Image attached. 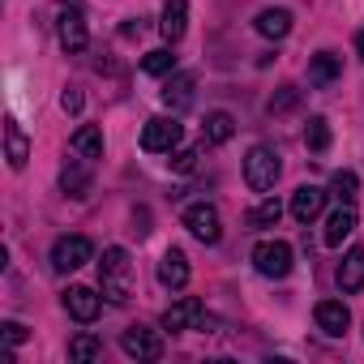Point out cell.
Returning <instances> with one entry per match:
<instances>
[{"label":"cell","mask_w":364,"mask_h":364,"mask_svg":"<svg viewBox=\"0 0 364 364\" xmlns=\"http://www.w3.org/2000/svg\"><path fill=\"white\" fill-rule=\"evenodd\" d=\"M99 287L107 296V304H129L133 296V262L120 245L103 249V262H99Z\"/></svg>","instance_id":"obj_1"},{"label":"cell","mask_w":364,"mask_h":364,"mask_svg":"<svg viewBox=\"0 0 364 364\" xmlns=\"http://www.w3.org/2000/svg\"><path fill=\"white\" fill-rule=\"evenodd\" d=\"M283 163H279V150L274 146H253L249 159H245V180H249V189L253 193H270L274 189V180H279Z\"/></svg>","instance_id":"obj_2"},{"label":"cell","mask_w":364,"mask_h":364,"mask_svg":"<svg viewBox=\"0 0 364 364\" xmlns=\"http://www.w3.org/2000/svg\"><path fill=\"white\" fill-rule=\"evenodd\" d=\"M180 137H185V124H180L176 116H154V120H146V129H141V150H150V154H171V150L180 146Z\"/></svg>","instance_id":"obj_3"},{"label":"cell","mask_w":364,"mask_h":364,"mask_svg":"<svg viewBox=\"0 0 364 364\" xmlns=\"http://www.w3.org/2000/svg\"><path fill=\"white\" fill-rule=\"evenodd\" d=\"M90 257H95V245H90L86 236H60V240L52 245V266H56L60 274H69V270H82Z\"/></svg>","instance_id":"obj_4"},{"label":"cell","mask_w":364,"mask_h":364,"mask_svg":"<svg viewBox=\"0 0 364 364\" xmlns=\"http://www.w3.org/2000/svg\"><path fill=\"white\" fill-rule=\"evenodd\" d=\"M253 266H257V274H266V279H283V274L291 270V245H287V240H262V245L253 249Z\"/></svg>","instance_id":"obj_5"},{"label":"cell","mask_w":364,"mask_h":364,"mask_svg":"<svg viewBox=\"0 0 364 364\" xmlns=\"http://www.w3.org/2000/svg\"><path fill=\"white\" fill-rule=\"evenodd\" d=\"M185 228H189L202 245H219V236H223V219H219V210H215L210 202L189 206V210H185Z\"/></svg>","instance_id":"obj_6"},{"label":"cell","mask_w":364,"mask_h":364,"mask_svg":"<svg viewBox=\"0 0 364 364\" xmlns=\"http://www.w3.org/2000/svg\"><path fill=\"white\" fill-rule=\"evenodd\" d=\"M202 317H206L202 300L198 296H185V300H176V304L163 309V330H198Z\"/></svg>","instance_id":"obj_7"},{"label":"cell","mask_w":364,"mask_h":364,"mask_svg":"<svg viewBox=\"0 0 364 364\" xmlns=\"http://www.w3.org/2000/svg\"><path fill=\"white\" fill-rule=\"evenodd\" d=\"M56 35H60V48L65 52H86L90 35H86V18L77 9H60L56 14Z\"/></svg>","instance_id":"obj_8"},{"label":"cell","mask_w":364,"mask_h":364,"mask_svg":"<svg viewBox=\"0 0 364 364\" xmlns=\"http://www.w3.org/2000/svg\"><path fill=\"white\" fill-rule=\"evenodd\" d=\"M120 347H124L133 360H159V355H163V338H159L154 330H146V326H129V330L120 334Z\"/></svg>","instance_id":"obj_9"},{"label":"cell","mask_w":364,"mask_h":364,"mask_svg":"<svg viewBox=\"0 0 364 364\" xmlns=\"http://www.w3.org/2000/svg\"><path fill=\"white\" fill-rule=\"evenodd\" d=\"M99 309H103V300H99L90 287H69V291H65V313H69L73 321L90 326V321L99 317Z\"/></svg>","instance_id":"obj_10"},{"label":"cell","mask_w":364,"mask_h":364,"mask_svg":"<svg viewBox=\"0 0 364 364\" xmlns=\"http://www.w3.org/2000/svg\"><path fill=\"white\" fill-rule=\"evenodd\" d=\"M321 206H326V193H321L317 185H300V189L291 193V219L304 223V228L321 215Z\"/></svg>","instance_id":"obj_11"},{"label":"cell","mask_w":364,"mask_h":364,"mask_svg":"<svg viewBox=\"0 0 364 364\" xmlns=\"http://www.w3.org/2000/svg\"><path fill=\"white\" fill-rule=\"evenodd\" d=\"M159 283L171 287V291H180V287L189 283V257L180 253V249H167V253H163V262H159Z\"/></svg>","instance_id":"obj_12"},{"label":"cell","mask_w":364,"mask_h":364,"mask_svg":"<svg viewBox=\"0 0 364 364\" xmlns=\"http://www.w3.org/2000/svg\"><path fill=\"white\" fill-rule=\"evenodd\" d=\"M163 103L171 107V112H185L189 103H193V77L189 73H167V82H163Z\"/></svg>","instance_id":"obj_13"},{"label":"cell","mask_w":364,"mask_h":364,"mask_svg":"<svg viewBox=\"0 0 364 364\" xmlns=\"http://www.w3.org/2000/svg\"><path fill=\"white\" fill-rule=\"evenodd\" d=\"M338 73H343V60L334 56V52H317L313 60H309V86H334L338 82Z\"/></svg>","instance_id":"obj_14"},{"label":"cell","mask_w":364,"mask_h":364,"mask_svg":"<svg viewBox=\"0 0 364 364\" xmlns=\"http://www.w3.org/2000/svg\"><path fill=\"white\" fill-rule=\"evenodd\" d=\"M313 317H317V326H321L326 334H334V338H338V334L347 330V321H351V313H347L343 300H321V304L313 309Z\"/></svg>","instance_id":"obj_15"},{"label":"cell","mask_w":364,"mask_h":364,"mask_svg":"<svg viewBox=\"0 0 364 364\" xmlns=\"http://www.w3.org/2000/svg\"><path fill=\"white\" fill-rule=\"evenodd\" d=\"M185 26H189V5H185V0H167V5H163V22H159L163 39L176 43L180 35H185Z\"/></svg>","instance_id":"obj_16"},{"label":"cell","mask_w":364,"mask_h":364,"mask_svg":"<svg viewBox=\"0 0 364 364\" xmlns=\"http://www.w3.org/2000/svg\"><path fill=\"white\" fill-rule=\"evenodd\" d=\"M351 232H355V210H351V206H338V210L326 219V236H321V240H326L330 249H338Z\"/></svg>","instance_id":"obj_17"},{"label":"cell","mask_w":364,"mask_h":364,"mask_svg":"<svg viewBox=\"0 0 364 364\" xmlns=\"http://www.w3.org/2000/svg\"><path fill=\"white\" fill-rule=\"evenodd\" d=\"M232 133H236L232 112H210L206 124H202V141H206V146H223V141H232Z\"/></svg>","instance_id":"obj_18"},{"label":"cell","mask_w":364,"mask_h":364,"mask_svg":"<svg viewBox=\"0 0 364 364\" xmlns=\"http://www.w3.org/2000/svg\"><path fill=\"white\" fill-rule=\"evenodd\" d=\"M5 154H9V167H26V159H31V137L22 133L18 120L5 124Z\"/></svg>","instance_id":"obj_19"},{"label":"cell","mask_w":364,"mask_h":364,"mask_svg":"<svg viewBox=\"0 0 364 364\" xmlns=\"http://www.w3.org/2000/svg\"><path fill=\"white\" fill-rule=\"evenodd\" d=\"M338 287L343 291H360L364 287V249H351L338 266Z\"/></svg>","instance_id":"obj_20"},{"label":"cell","mask_w":364,"mask_h":364,"mask_svg":"<svg viewBox=\"0 0 364 364\" xmlns=\"http://www.w3.org/2000/svg\"><path fill=\"white\" fill-rule=\"evenodd\" d=\"M69 146H73V154H82V159H103V133H99L95 124H82V129L69 137Z\"/></svg>","instance_id":"obj_21"},{"label":"cell","mask_w":364,"mask_h":364,"mask_svg":"<svg viewBox=\"0 0 364 364\" xmlns=\"http://www.w3.org/2000/svg\"><path fill=\"white\" fill-rule=\"evenodd\" d=\"M253 26H257L266 39H283V35L291 31V14H287V9H262Z\"/></svg>","instance_id":"obj_22"},{"label":"cell","mask_w":364,"mask_h":364,"mask_svg":"<svg viewBox=\"0 0 364 364\" xmlns=\"http://www.w3.org/2000/svg\"><path fill=\"white\" fill-rule=\"evenodd\" d=\"M60 189H65L69 198H86V193H90V171H86L82 163H65V171H60Z\"/></svg>","instance_id":"obj_23"},{"label":"cell","mask_w":364,"mask_h":364,"mask_svg":"<svg viewBox=\"0 0 364 364\" xmlns=\"http://www.w3.org/2000/svg\"><path fill=\"white\" fill-rule=\"evenodd\" d=\"M330 193L338 198V206H351V202L360 198V180H355V171H334V180H330Z\"/></svg>","instance_id":"obj_24"},{"label":"cell","mask_w":364,"mask_h":364,"mask_svg":"<svg viewBox=\"0 0 364 364\" xmlns=\"http://www.w3.org/2000/svg\"><path fill=\"white\" fill-rule=\"evenodd\" d=\"M304 146H309L313 154H326V150H330V120H326V116H313V120H309Z\"/></svg>","instance_id":"obj_25"},{"label":"cell","mask_w":364,"mask_h":364,"mask_svg":"<svg viewBox=\"0 0 364 364\" xmlns=\"http://www.w3.org/2000/svg\"><path fill=\"white\" fill-rule=\"evenodd\" d=\"M141 69H146L150 77H167V73L176 69V56H171L167 48H154V52H146V56H141Z\"/></svg>","instance_id":"obj_26"},{"label":"cell","mask_w":364,"mask_h":364,"mask_svg":"<svg viewBox=\"0 0 364 364\" xmlns=\"http://www.w3.org/2000/svg\"><path fill=\"white\" fill-rule=\"evenodd\" d=\"M279 219H283V202H279V198H266L262 206L249 210V223H253V228H274Z\"/></svg>","instance_id":"obj_27"},{"label":"cell","mask_w":364,"mask_h":364,"mask_svg":"<svg viewBox=\"0 0 364 364\" xmlns=\"http://www.w3.org/2000/svg\"><path fill=\"white\" fill-rule=\"evenodd\" d=\"M99 355H103V343H99L95 334H77V338L69 343V360H82V364H86V360H99Z\"/></svg>","instance_id":"obj_28"},{"label":"cell","mask_w":364,"mask_h":364,"mask_svg":"<svg viewBox=\"0 0 364 364\" xmlns=\"http://www.w3.org/2000/svg\"><path fill=\"white\" fill-rule=\"evenodd\" d=\"M0 338H5V347H18V343H26V326L22 321H0Z\"/></svg>","instance_id":"obj_29"},{"label":"cell","mask_w":364,"mask_h":364,"mask_svg":"<svg viewBox=\"0 0 364 364\" xmlns=\"http://www.w3.org/2000/svg\"><path fill=\"white\" fill-rule=\"evenodd\" d=\"M296 99H300V90H296V86H283V95H274L266 107H270V112H287V107H296Z\"/></svg>","instance_id":"obj_30"},{"label":"cell","mask_w":364,"mask_h":364,"mask_svg":"<svg viewBox=\"0 0 364 364\" xmlns=\"http://www.w3.org/2000/svg\"><path fill=\"white\" fill-rule=\"evenodd\" d=\"M171 167H176V171H193V167H198V150H176V154H171Z\"/></svg>","instance_id":"obj_31"},{"label":"cell","mask_w":364,"mask_h":364,"mask_svg":"<svg viewBox=\"0 0 364 364\" xmlns=\"http://www.w3.org/2000/svg\"><path fill=\"white\" fill-rule=\"evenodd\" d=\"M60 107H65V112H73V116H77V112H82V90H77V86H69V90H65V95H60Z\"/></svg>","instance_id":"obj_32"},{"label":"cell","mask_w":364,"mask_h":364,"mask_svg":"<svg viewBox=\"0 0 364 364\" xmlns=\"http://www.w3.org/2000/svg\"><path fill=\"white\" fill-rule=\"evenodd\" d=\"M355 52H360V60H364V31L355 35Z\"/></svg>","instance_id":"obj_33"}]
</instances>
